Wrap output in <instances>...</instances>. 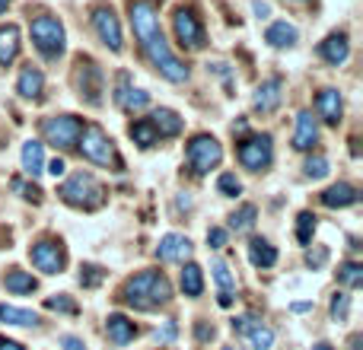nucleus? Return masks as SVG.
Wrapping results in <instances>:
<instances>
[{
    "mask_svg": "<svg viewBox=\"0 0 363 350\" xmlns=\"http://www.w3.org/2000/svg\"><path fill=\"white\" fill-rule=\"evenodd\" d=\"M131 26H134V35H138L140 51L147 55V61H150L169 83H185L188 67L179 61L176 51H172L169 42H166L153 0H131Z\"/></svg>",
    "mask_w": 363,
    "mask_h": 350,
    "instance_id": "obj_1",
    "label": "nucleus"
},
{
    "mask_svg": "<svg viewBox=\"0 0 363 350\" xmlns=\"http://www.w3.org/2000/svg\"><path fill=\"white\" fill-rule=\"evenodd\" d=\"M121 300L138 312H153L172 300V283L166 281L163 271H140L121 287Z\"/></svg>",
    "mask_w": 363,
    "mask_h": 350,
    "instance_id": "obj_2",
    "label": "nucleus"
},
{
    "mask_svg": "<svg viewBox=\"0 0 363 350\" xmlns=\"http://www.w3.org/2000/svg\"><path fill=\"white\" fill-rule=\"evenodd\" d=\"M80 153H83V159H89V163H96V166H106V169H112V172H121L125 169V159L118 157V150H115V144H112V137H108L106 131H102L99 125H86L80 131Z\"/></svg>",
    "mask_w": 363,
    "mask_h": 350,
    "instance_id": "obj_3",
    "label": "nucleus"
},
{
    "mask_svg": "<svg viewBox=\"0 0 363 350\" xmlns=\"http://www.w3.org/2000/svg\"><path fill=\"white\" fill-rule=\"evenodd\" d=\"M64 204L80 207V210H99L106 204V188L93 179L89 172H74L61 188H57Z\"/></svg>",
    "mask_w": 363,
    "mask_h": 350,
    "instance_id": "obj_4",
    "label": "nucleus"
},
{
    "mask_svg": "<svg viewBox=\"0 0 363 350\" xmlns=\"http://www.w3.org/2000/svg\"><path fill=\"white\" fill-rule=\"evenodd\" d=\"M29 32H32V45L38 48V55H42L45 61H57V57L64 55V26L57 16L32 19Z\"/></svg>",
    "mask_w": 363,
    "mask_h": 350,
    "instance_id": "obj_5",
    "label": "nucleus"
},
{
    "mask_svg": "<svg viewBox=\"0 0 363 350\" xmlns=\"http://www.w3.org/2000/svg\"><path fill=\"white\" fill-rule=\"evenodd\" d=\"M74 83L83 102H89V106H99L102 102V70L93 57L80 55L74 61Z\"/></svg>",
    "mask_w": 363,
    "mask_h": 350,
    "instance_id": "obj_6",
    "label": "nucleus"
},
{
    "mask_svg": "<svg viewBox=\"0 0 363 350\" xmlns=\"http://www.w3.org/2000/svg\"><path fill=\"white\" fill-rule=\"evenodd\" d=\"M80 131H83V121L77 115H55V118L42 121V137L51 147H57V150H70L80 140Z\"/></svg>",
    "mask_w": 363,
    "mask_h": 350,
    "instance_id": "obj_7",
    "label": "nucleus"
},
{
    "mask_svg": "<svg viewBox=\"0 0 363 350\" xmlns=\"http://www.w3.org/2000/svg\"><path fill=\"white\" fill-rule=\"evenodd\" d=\"M220 159H223V147H220L217 137H211V134L191 137V144H188V166L198 175H207L211 169H217Z\"/></svg>",
    "mask_w": 363,
    "mask_h": 350,
    "instance_id": "obj_8",
    "label": "nucleus"
},
{
    "mask_svg": "<svg viewBox=\"0 0 363 350\" xmlns=\"http://www.w3.org/2000/svg\"><path fill=\"white\" fill-rule=\"evenodd\" d=\"M29 258L35 264V271H42V274H61L67 268V252L55 239H38L29 249Z\"/></svg>",
    "mask_w": 363,
    "mask_h": 350,
    "instance_id": "obj_9",
    "label": "nucleus"
},
{
    "mask_svg": "<svg viewBox=\"0 0 363 350\" xmlns=\"http://www.w3.org/2000/svg\"><path fill=\"white\" fill-rule=\"evenodd\" d=\"M172 29H176V38H179L182 48H188V51L204 48V42H207L204 26H201V19L194 16L188 6H179L176 10V16H172Z\"/></svg>",
    "mask_w": 363,
    "mask_h": 350,
    "instance_id": "obj_10",
    "label": "nucleus"
},
{
    "mask_svg": "<svg viewBox=\"0 0 363 350\" xmlns=\"http://www.w3.org/2000/svg\"><path fill=\"white\" fill-rule=\"evenodd\" d=\"M271 159H274V144H271L268 134H252L239 147V163L252 172H262Z\"/></svg>",
    "mask_w": 363,
    "mask_h": 350,
    "instance_id": "obj_11",
    "label": "nucleus"
},
{
    "mask_svg": "<svg viewBox=\"0 0 363 350\" xmlns=\"http://www.w3.org/2000/svg\"><path fill=\"white\" fill-rule=\"evenodd\" d=\"M89 19H93L96 35H99L112 51H121V26H118V16H115L108 6H96Z\"/></svg>",
    "mask_w": 363,
    "mask_h": 350,
    "instance_id": "obj_12",
    "label": "nucleus"
},
{
    "mask_svg": "<svg viewBox=\"0 0 363 350\" xmlns=\"http://www.w3.org/2000/svg\"><path fill=\"white\" fill-rule=\"evenodd\" d=\"M147 102H150V96H147L144 89H134L131 86V77H128V74H118L115 106H118L121 112H140V108H147Z\"/></svg>",
    "mask_w": 363,
    "mask_h": 350,
    "instance_id": "obj_13",
    "label": "nucleus"
},
{
    "mask_svg": "<svg viewBox=\"0 0 363 350\" xmlns=\"http://www.w3.org/2000/svg\"><path fill=\"white\" fill-rule=\"evenodd\" d=\"M284 80L281 77H268V80L258 86V93H255V112H262V115H271V112H277V106H281V99H284Z\"/></svg>",
    "mask_w": 363,
    "mask_h": 350,
    "instance_id": "obj_14",
    "label": "nucleus"
},
{
    "mask_svg": "<svg viewBox=\"0 0 363 350\" xmlns=\"http://www.w3.org/2000/svg\"><path fill=\"white\" fill-rule=\"evenodd\" d=\"M188 255H191V242H188L185 236H179V232L163 236V239H160V245H157V258H160V261H185Z\"/></svg>",
    "mask_w": 363,
    "mask_h": 350,
    "instance_id": "obj_15",
    "label": "nucleus"
},
{
    "mask_svg": "<svg viewBox=\"0 0 363 350\" xmlns=\"http://www.w3.org/2000/svg\"><path fill=\"white\" fill-rule=\"evenodd\" d=\"M106 334H108V341H112L115 347H125V344H131L134 338H138V325H134L128 315H108V322H106Z\"/></svg>",
    "mask_w": 363,
    "mask_h": 350,
    "instance_id": "obj_16",
    "label": "nucleus"
},
{
    "mask_svg": "<svg viewBox=\"0 0 363 350\" xmlns=\"http://www.w3.org/2000/svg\"><path fill=\"white\" fill-rule=\"evenodd\" d=\"M319 144V125H315V118L309 112H300L296 115V131H294V147L296 150H313V147Z\"/></svg>",
    "mask_w": 363,
    "mask_h": 350,
    "instance_id": "obj_17",
    "label": "nucleus"
},
{
    "mask_svg": "<svg viewBox=\"0 0 363 350\" xmlns=\"http://www.w3.org/2000/svg\"><path fill=\"white\" fill-rule=\"evenodd\" d=\"M341 108H345V102H341L338 89H322V93L315 96V112H319V118L325 121V125H338Z\"/></svg>",
    "mask_w": 363,
    "mask_h": 350,
    "instance_id": "obj_18",
    "label": "nucleus"
},
{
    "mask_svg": "<svg viewBox=\"0 0 363 350\" xmlns=\"http://www.w3.org/2000/svg\"><path fill=\"white\" fill-rule=\"evenodd\" d=\"M319 55L325 57L332 67H338V64H345L347 55H351V42H347L345 32H332V35L319 45Z\"/></svg>",
    "mask_w": 363,
    "mask_h": 350,
    "instance_id": "obj_19",
    "label": "nucleus"
},
{
    "mask_svg": "<svg viewBox=\"0 0 363 350\" xmlns=\"http://www.w3.org/2000/svg\"><path fill=\"white\" fill-rule=\"evenodd\" d=\"M42 89H45V77L38 67H23V74H19L16 80V93L23 96V99H42Z\"/></svg>",
    "mask_w": 363,
    "mask_h": 350,
    "instance_id": "obj_20",
    "label": "nucleus"
},
{
    "mask_svg": "<svg viewBox=\"0 0 363 350\" xmlns=\"http://www.w3.org/2000/svg\"><path fill=\"white\" fill-rule=\"evenodd\" d=\"M147 121L153 125L157 137H176V134H182V125H185V121H182L172 108H157V112H153Z\"/></svg>",
    "mask_w": 363,
    "mask_h": 350,
    "instance_id": "obj_21",
    "label": "nucleus"
},
{
    "mask_svg": "<svg viewBox=\"0 0 363 350\" xmlns=\"http://www.w3.org/2000/svg\"><path fill=\"white\" fill-rule=\"evenodd\" d=\"M357 201H360L357 188L347 185V181H338V185L322 191V204L325 207H351V204H357Z\"/></svg>",
    "mask_w": 363,
    "mask_h": 350,
    "instance_id": "obj_22",
    "label": "nucleus"
},
{
    "mask_svg": "<svg viewBox=\"0 0 363 350\" xmlns=\"http://www.w3.org/2000/svg\"><path fill=\"white\" fill-rule=\"evenodd\" d=\"M16 55H19V26L6 23V26H0V67L13 64Z\"/></svg>",
    "mask_w": 363,
    "mask_h": 350,
    "instance_id": "obj_23",
    "label": "nucleus"
},
{
    "mask_svg": "<svg viewBox=\"0 0 363 350\" xmlns=\"http://www.w3.org/2000/svg\"><path fill=\"white\" fill-rule=\"evenodd\" d=\"M264 42H268L271 48H290V45L296 42V26H290L287 19H281V23H271L268 32H264Z\"/></svg>",
    "mask_w": 363,
    "mask_h": 350,
    "instance_id": "obj_24",
    "label": "nucleus"
},
{
    "mask_svg": "<svg viewBox=\"0 0 363 350\" xmlns=\"http://www.w3.org/2000/svg\"><path fill=\"white\" fill-rule=\"evenodd\" d=\"M249 261L255 264V268H274L277 264V249L271 242H264V239H255V242L249 245Z\"/></svg>",
    "mask_w": 363,
    "mask_h": 350,
    "instance_id": "obj_25",
    "label": "nucleus"
},
{
    "mask_svg": "<svg viewBox=\"0 0 363 350\" xmlns=\"http://www.w3.org/2000/svg\"><path fill=\"white\" fill-rule=\"evenodd\" d=\"M23 169L29 175L45 172V153H42V144H38V140H26L23 144Z\"/></svg>",
    "mask_w": 363,
    "mask_h": 350,
    "instance_id": "obj_26",
    "label": "nucleus"
},
{
    "mask_svg": "<svg viewBox=\"0 0 363 350\" xmlns=\"http://www.w3.org/2000/svg\"><path fill=\"white\" fill-rule=\"evenodd\" d=\"M0 322H6V325H19V328H35L38 325V315L29 312V309L0 306Z\"/></svg>",
    "mask_w": 363,
    "mask_h": 350,
    "instance_id": "obj_27",
    "label": "nucleus"
},
{
    "mask_svg": "<svg viewBox=\"0 0 363 350\" xmlns=\"http://www.w3.org/2000/svg\"><path fill=\"white\" fill-rule=\"evenodd\" d=\"M6 290H10V293H35L38 290V281L32 274H26V271H10V274H6Z\"/></svg>",
    "mask_w": 363,
    "mask_h": 350,
    "instance_id": "obj_28",
    "label": "nucleus"
},
{
    "mask_svg": "<svg viewBox=\"0 0 363 350\" xmlns=\"http://www.w3.org/2000/svg\"><path fill=\"white\" fill-rule=\"evenodd\" d=\"M128 134H131V140H134L138 147H144V150H147V147H153V144L160 140V137H157V131H153V125H150L147 118L134 121V125L128 128Z\"/></svg>",
    "mask_w": 363,
    "mask_h": 350,
    "instance_id": "obj_29",
    "label": "nucleus"
},
{
    "mask_svg": "<svg viewBox=\"0 0 363 350\" xmlns=\"http://www.w3.org/2000/svg\"><path fill=\"white\" fill-rule=\"evenodd\" d=\"M182 290H185V296H201V290H204V277H201L198 264H191V261L185 264V271H182Z\"/></svg>",
    "mask_w": 363,
    "mask_h": 350,
    "instance_id": "obj_30",
    "label": "nucleus"
},
{
    "mask_svg": "<svg viewBox=\"0 0 363 350\" xmlns=\"http://www.w3.org/2000/svg\"><path fill=\"white\" fill-rule=\"evenodd\" d=\"M255 217H258L255 204H242V207H239V210L230 217V230H233V232H249L252 226H255Z\"/></svg>",
    "mask_w": 363,
    "mask_h": 350,
    "instance_id": "obj_31",
    "label": "nucleus"
},
{
    "mask_svg": "<svg viewBox=\"0 0 363 350\" xmlns=\"http://www.w3.org/2000/svg\"><path fill=\"white\" fill-rule=\"evenodd\" d=\"M245 338H249V344L255 350H268L274 344V332H271L268 325H262V322H252L249 332H245Z\"/></svg>",
    "mask_w": 363,
    "mask_h": 350,
    "instance_id": "obj_32",
    "label": "nucleus"
},
{
    "mask_svg": "<svg viewBox=\"0 0 363 350\" xmlns=\"http://www.w3.org/2000/svg\"><path fill=\"white\" fill-rule=\"evenodd\" d=\"M338 281L345 283V287L357 290L360 283H363V264H357V261H345V264L338 268Z\"/></svg>",
    "mask_w": 363,
    "mask_h": 350,
    "instance_id": "obj_33",
    "label": "nucleus"
},
{
    "mask_svg": "<svg viewBox=\"0 0 363 350\" xmlns=\"http://www.w3.org/2000/svg\"><path fill=\"white\" fill-rule=\"evenodd\" d=\"M211 271H213V281H217V287H220V293H230L233 287H236V281H233V274H230V268H226V261H213L211 264Z\"/></svg>",
    "mask_w": 363,
    "mask_h": 350,
    "instance_id": "obj_34",
    "label": "nucleus"
},
{
    "mask_svg": "<svg viewBox=\"0 0 363 350\" xmlns=\"http://www.w3.org/2000/svg\"><path fill=\"white\" fill-rule=\"evenodd\" d=\"M45 309H48V312H64V315H77L80 312V309H77V303L70 300V296H48V300H45Z\"/></svg>",
    "mask_w": 363,
    "mask_h": 350,
    "instance_id": "obj_35",
    "label": "nucleus"
},
{
    "mask_svg": "<svg viewBox=\"0 0 363 350\" xmlns=\"http://www.w3.org/2000/svg\"><path fill=\"white\" fill-rule=\"evenodd\" d=\"M313 232H315V217L313 213H300L296 217V239H300L303 245L313 242Z\"/></svg>",
    "mask_w": 363,
    "mask_h": 350,
    "instance_id": "obj_36",
    "label": "nucleus"
},
{
    "mask_svg": "<svg viewBox=\"0 0 363 350\" xmlns=\"http://www.w3.org/2000/svg\"><path fill=\"white\" fill-rule=\"evenodd\" d=\"M217 191L226 194V198H236V194L242 191V181H239L233 172H223V175L217 179Z\"/></svg>",
    "mask_w": 363,
    "mask_h": 350,
    "instance_id": "obj_37",
    "label": "nucleus"
},
{
    "mask_svg": "<svg viewBox=\"0 0 363 350\" xmlns=\"http://www.w3.org/2000/svg\"><path fill=\"white\" fill-rule=\"evenodd\" d=\"M347 312H351V296H347V293H335L332 296V319L335 322H345Z\"/></svg>",
    "mask_w": 363,
    "mask_h": 350,
    "instance_id": "obj_38",
    "label": "nucleus"
},
{
    "mask_svg": "<svg viewBox=\"0 0 363 350\" xmlns=\"http://www.w3.org/2000/svg\"><path fill=\"white\" fill-rule=\"evenodd\" d=\"M303 169H306L309 179H325V175H328V159L325 157H309Z\"/></svg>",
    "mask_w": 363,
    "mask_h": 350,
    "instance_id": "obj_39",
    "label": "nucleus"
},
{
    "mask_svg": "<svg viewBox=\"0 0 363 350\" xmlns=\"http://www.w3.org/2000/svg\"><path fill=\"white\" fill-rule=\"evenodd\" d=\"M102 277H106V271L96 268V264H86V268L80 271V283H83V287H99Z\"/></svg>",
    "mask_w": 363,
    "mask_h": 350,
    "instance_id": "obj_40",
    "label": "nucleus"
},
{
    "mask_svg": "<svg viewBox=\"0 0 363 350\" xmlns=\"http://www.w3.org/2000/svg\"><path fill=\"white\" fill-rule=\"evenodd\" d=\"M325 261H328V249H322V245H319V249H309L306 252V264H309V268H322Z\"/></svg>",
    "mask_w": 363,
    "mask_h": 350,
    "instance_id": "obj_41",
    "label": "nucleus"
},
{
    "mask_svg": "<svg viewBox=\"0 0 363 350\" xmlns=\"http://www.w3.org/2000/svg\"><path fill=\"white\" fill-rule=\"evenodd\" d=\"M207 242H211V249H223V245H226V230L211 226V230H207Z\"/></svg>",
    "mask_w": 363,
    "mask_h": 350,
    "instance_id": "obj_42",
    "label": "nucleus"
},
{
    "mask_svg": "<svg viewBox=\"0 0 363 350\" xmlns=\"http://www.w3.org/2000/svg\"><path fill=\"white\" fill-rule=\"evenodd\" d=\"M61 344H64L61 350H86V347H83V341H80V338H74V334H67V338H64Z\"/></svg>",
    "mask_w": 363,
    "mask_h": 350,
    "instance_id": "obj_43",
    "label": "nucleus"
},
{
    "mask_svg": "<svg viewBox=\"0 0 363 350\" xmlns=\"http://www.w3.org/2000/svg\"><path fill=\"white\" fill-rule=\"evenodd\" d=\"M48 172L57 179V175H64V172H67V163H64V159H51V163H48Z\"/></svg>",
    "mask_w": 363,
    "mask_h": 350,
    "instance_id": "obj_44",
    "label": "nucleus"
},
{
    "mask_svg": "<svg viewBox=\"0 0 363 350\" xmlns=\"http://www.w3.org/2000/svg\"><path fill=\"white\" fill-rule=\"evenodd\" d=\"M157 338L160 341H172V338H176V322H166V328H163V332H157Z\"/></svg>",
    "mask_w": 363,
    "mask_h": 350,
    "instance_id": "obj_45",
    "label": "nucleus"
},
{
    "mask_svg": "<svg viewBox=\"0 0 363 350\" xmlns=\"http://www.w3.org/2000/svg\"><path fill=\"white\" fill-rule=\"evenodd\" d=\"M0 350H26V347L19 344V341H10V338H4V334H0Z\"/></svg>",
    "mask_w": 363,
    "mask_h": 350,
    "instance_id": "obj_46",
    "label": "nucleus"
},
{
    "mask_svg": "<svg viewBox=\"0 0 363 350\" xmlns=\"http://www.w3.org/2000/svg\"><path fill=\"white\" fill-rule=\"evenodd\" d=\"M207 338H213V328H207V325H198V341H207Z\"/></svg>",
    "mask_w": 363,
    "mask_h": 350,
    "instance_id": "obj_47",
    "label": "nucleus"
},
{
    "mask_svg": "<svg viewBox=\"0 0 363 350\" xmlns=\"http://www.w3.org/2000/svg\"><path fill=\"white\" fill-rule=\"evenodd\" d=\"M284 4H290V6H306L309 0H284Z\"/></svg>",
    "mask_w": 363,
    "mask_h": 350,
    "instance_id": "obj_48",
    "label": "nucleus"
},
{
    "mask_svg": "<svg viewBox=\"0 0 363 350\" xmlns=\"http://www.w3.org/2000/svg\"><path fill=\"white\" fill-rule=\"evenodd\" d=\"M351 350H360V334H354L351 338Z\"/></svg>",
    "mask_w": 363,
    "mask_h": 350,
    "instance_id": "obj_49",
    "label": "nucleus"
},
{
    "mask_svg": "<svg viewBox=\"0 0 363 350\" xmlns=\"http://www.w3.org/2000/svg\"><path fill=\"white\" fill-rule=\"evenodd\" d=\"M313 350H335V347H332V344H315Z\"/></svg>",
    "mask_w": 363,
    "mask_h": 350,
    "instance_id": "obj_50",
    "label": "nucleus"
},
{
    "mask_svg": "<svg viewBox=\"0 0 363 350\" xmlns=\"http://www.w3.org/2000/svg\"><path fill=\"white\" fill-rule=\"evenodd\" d=\"M6 6H10V0H0V13H4V10H6Z\"/></svg>",
    "mask_w": 363,
    "mask_h": 350,
    "instance_id": "obj_51",
    "label": "nucleus"
},
{
    "mask_svg": "<svg viewBox=\"0 0 363 350\" xmlns=\"http://www.w3.org/2000/svg\"><path fill=\"white\" fill-rule=\"evenodd\" d=\"M226 350H233V347H226Z\"/></svg>",
    "mask_w": 363,
    "mask_h": 350,
    "instance_id": "obj_52",
    "label": "nucleus"
}]
</instances>
